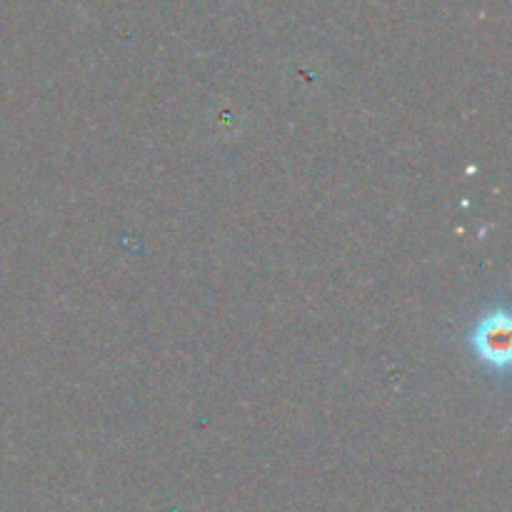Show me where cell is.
Masks as SVG:
<instances>
[{"mask_svg": "<svg viewBox=\"0 0 512 512\" xmlns=\"http://www.w3.org/2000/svg\"><path fill=\"white\" fill-rule=\"evenodd\" d=\"M510 313L505 308L490 310L475 323L470 348L475 358L493 373H505L510 365Z\"/></svg>", "mask_w": 512, "mask_h": 512, "instance_id": "6da1fadb", "label": "cell"}]
</instances>
